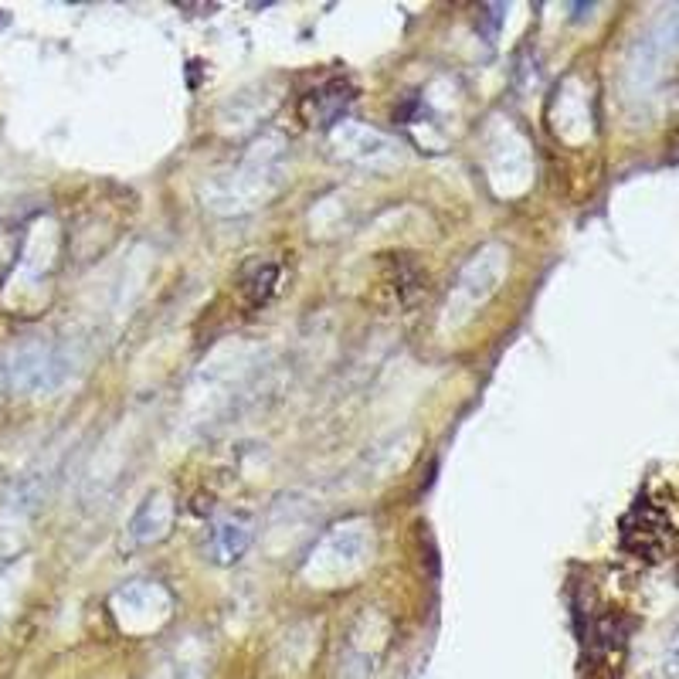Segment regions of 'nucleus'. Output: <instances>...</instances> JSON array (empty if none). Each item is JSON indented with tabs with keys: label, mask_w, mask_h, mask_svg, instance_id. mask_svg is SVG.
Masks as SVG:
<instances>
[{
	"label": "nucleus",
	"mask_w": 679,
	"mask_h": 679,
	"mask_svg": "<svg viewBox=\"0 0 679 679\" xmlns=\"http://www.w3.org/2000/svg\"><path fill=\"white\" fill-rule=\"evenodd\" d=\"M506 259H510L506 248L486 245L483 252H479L476 259L462 269L459 282H455V289L449 296V306H445V323H452V326L466 323L469 316L476 313V309L483 306L496 289H500V279L506 272Z\"/></svg>",
	"instance_id": "nucleus-1"
},
{
	"label": "nucleus",
	"mask_w": 679,
	"mask_h": 679,
	"mask_svg": "<svg viewBox=\"0 0 679 679\" xmlns=\"http://www.w3.org/2000/svg\"><path fill=\"white\" fill-rule=\"evenodd\" d=\"M170 517H174V506H170L167 493H150L140 503L136 517L130 520V540L133 544H157V540L167 537L170 530Z\"/></svg>",
	"instance_id": "nucleus-8"
},
{
	"label": "nucleus",
	"mask_w": 679,
	"mask_h": 679,
	"mask_svg": "<svg viewBox=\"0 0 679 679\" xmlns=\"http://www.w3.org/2000/svg\"><path fill=\"white\" fill-rule=\"evenodd\" d=\"M333 143L340 146V153L347 160L357 163H388L394 160V143L384 133H374L367 126H333Z\"/></svg>",
	"instance_id": "nucleus-5"
},
{
	"label": "nucleus",
	"mask_w": 679,
	"mask_h": 679,
	"mask_svg": "<svg viewBox=\"0 0 679 679\" xmlns=\"http://www.w3.org/2000/svg\"><path fill=\"white\" fill-rule=\"evenodd\" d=\"M275 282H279V269L269 262H259L245 272V292L252 303H265V299L275 292Z\"/></svg>",
	"instance_id": "nucleus-9"
},
{
	"label": "nucleus",
	"mask_w": 679,
	"mask_h": 679,
	"mask_svg": "<svg viewBox=\"0 0 679 679\" xmlns=\"http://www.w3.org/2000/svg\"><path fill=\"white\" fill-rule=\"evenodd\" d=\"M65 374H68L65 360L58 357V350L45 347V343H24V347L14 350L11 364H7V377H11L14 391L24 394L55 391L65 381Z\"/></svg>",
	"instance_id": "nucleus-3"
},
{
	"label": "nucleus",
	"mask_w": 679,
	"mask_h": 679,
	"mask_svg": "<svg viewBox=\"0 0 679 679\" xmlns=\"http://www.w3.org/2000/svg\"><path fill=\"white\" fill-rule=\"evenodd\" d=\"M354 102V85L333 79L323 89L309 92L303 102V119L309 126H337V119L343 116V109Z\"/></svg>",
	"instance_id": "nucleus-6"
},
{
	"label": "nucleus",
	"mask_w": 679,
	"mask_h": 679,
	"mask_svg": "<svg viewBox=\"0 0 679 679\" xmlns=\"http://www.w3.org/2000/svg\"><path fill=\"white\" fill-rule=\"evenodd\" d=\"M679 55V11H666L652 28L635 41L629 55V79L635 85H649L663 75L666 62Z\"/></svg>",
	"instance_id": "nucleus-2"
},
{
	"label": "nucleus",
	"mask_w": 679,
	"mask_h": 679,
	"mask_svg": "<svg viewBox=\"0 0 679 679\" xmlns=\"http://www.w3.org/2000/svg\"><path fill=\"white\" fill-rule=\"evenodd\" d=\"M622 540L632 554L646 557V561H663L669 540H673V527H669L666 513L656 506H635L629 520L622 523Z\"/></svg>",
	"instance_id": "nucleus-4"
},
{
	"label": "nucleus",
	"mask_w": 679,
	"mask_h": 679,
	"mask_svg": "<svg viewBox=\"0 0 679 679\" xmlns=\"http://www.w3.org/2000/svg\"><path fill=\"white\" fill-rule=\"evenodd\" d=\"M252 534H255V527L248 517H235V513H231V517H221L211 530V544H208L211 557L218 564L242 561L245 550L252 547Z\"/></svg>",
	"instance_id": "nucleus-7"
},
{
	"label": "nucleus",
	"mask_w": 679,
	"mask_h": 679,
	"mask_svg": "<svg viewBox=\"0 0 679 679\" xmlns=\"http://www.w3.org/2000/svg\"><path fill=\"white\" fill-rule=\"evenodd\" d=\"M666 676H679V632L673 635V642H669L666 649Z\"/></svg>",
	"instance_id": "nucleus-10"
}]
</instances>
